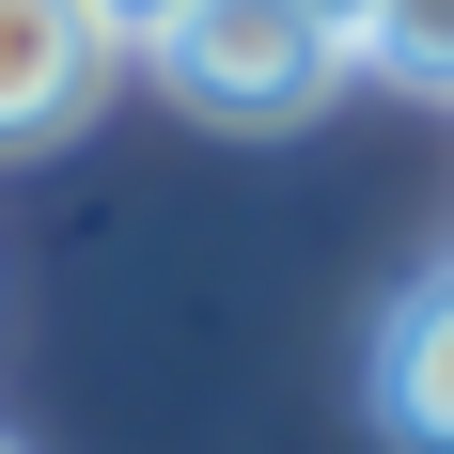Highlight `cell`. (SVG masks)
<instances>
[{"label":"cell","instance_id":"1","mask_svg":"<svg viewBox=\"0 0 454 454\" xmlns=\"http://www.w3.org/2000/svg\"><path fill=\"white\" fill-rule=\"evenodd\" d=\"M141 63L173 79V110H204V126H251V141H267V126H314L329 94H345V63H361V47L329 32L314 0H188Z\"/></svg>","mask_w":454,"mask_h":454},{"label":"cell","instance_id":"2","mask_svg":"<svg viewBox=\"0 0 454 454\" xmlns=\"http://www.w3.org/2000/svg\"><path fill=\"white\" fill-rule=\"evenodd\" d=\"M110 63H126V47L94 32V0H0V157L63 141L94 94H110Z\"/></svg>","mask_w":454,"mask_h":454},{"label":"cell","instance_id":"3","mask_svg":"<svg viewBox=\"0 0 454 454\" xmlns=\"http://www.w3.org/2000/svg\"><path fill=\"white\" fill-rule=\"evenodd\" d=\"M376 423L408 454H454V267L376 314Z\"/></svg>","mask_w":454,"mask_h":454},{"label":"cell","instance_id":"4","mask_svg":"<svg viewBox=\"0 0 454 454\" xmlns=\"http://www.w3.org/2000/svg\"><path fill=\"white\" fill-rule=\"evenodd\" d=\"M361 63H376V79H408V94H454V0H376Z\"/></svg>","mask_w":454,"mask_h":454},{"label":"cell","instance_id":"5","mask_svg":"<svg viewBox=\"0 0 454 454\" xmlns=\"http://www.w3.org/2000/svg\"><path fill=\"white\" fill-rule=\"evenodd\" d=\"M173 16H188V0H94V32H110V47H157Z\"/></svg>","mask_w":454,"mask_h":454},{"label":"cell","instance_id":"6","mask_svg":"<svg viewBox=\"0 0 454 454\" xmlns=\"http://www.w3.org/2000/svg\"><path fill=\"white\" fill-rule=\"evenodd\" d=\"M314 16H329V32H345V47H361V32H376V0H314Z\"/></svg>","mask_w":454,"mask_h":454},{"label":"cell","instance_id":"7","mask_svg":"<svg viewBox=\"0 0 454 454\" xmlns=\"http://www.w3.org/2000/svg\"><path fill=\"white\" fill-rule=\"evenodd\" d=\"M0 454H16V439H0Z\"/></svg>","mask_w":454,"mask_h":454}]
</instances>
